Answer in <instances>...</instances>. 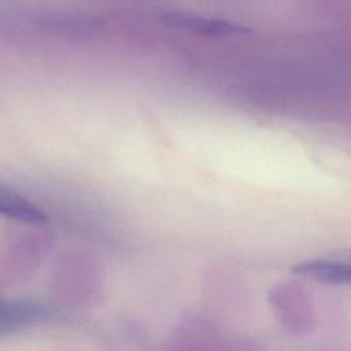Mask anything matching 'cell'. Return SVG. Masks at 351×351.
I'll use <instances>...</instances> for the list:
<instances>
[{
	"mask_svg": "<svg viewBox=\"0 0 351 351\" xmlns=\"http://www.w3.org/2000/svg\"><path fill=\"white\" fill-rule=\"evenodd\" d=\"M292 271L300 277L328 282L351 284V254L299 262Z\"/></svg>",
	"mask_w": 351,
	"mask_h": 351,
	"instance_id": "2",
	"label": "cell"
},
{
	"mask_svg": "<svg viewBox=\"0 0 351 351\" xmlns=\"http://www.w3.org/2000/svg\"><path fill=\"white\" fill-rule=\"evenodd\" d=\"M30 25L43 33L63 38H88L100 30V21L86 15L44 12L30 16Z\"/></svg>",
	"mask_w": 351,
	"mask_h": 351,
	"instance_id": "1",
	"label": "cell"
},
{
	"mask_svg": "<svg viewBox=\"0 0 351 351\" xmlns=\"http://www.w3.org/2000/svg\"><path fill=\"white\" fill-rule=\"evenodd\" d=\"M53 317V311L32 300H4L0 311V329L1 333L16 330L22 326L41 322Z\"/></svg>",
	"mask_w": 351,
	"mask_h": 351,
	"instance_id": "4",
	"label": "cell"
},
{
	"mask_svg": "<svg viewBox=\"0 0 351 351\" xmlns=\"http://www.w3.org/2000/svg\"><path fill=\"white\" fill-rule=\"evenodd\" d=\"M162 21L166 25L184 29L192 33L204 36H233V34H247L251 30L245 26L228 22L217 18H207L189 12H166L162 15Z\"/></svg>",
	"mask_w": 351,
	"mask_h": 351,
	"instance_id": "3",
	"label": "cell"
},
{
	"mask_svg": "<svg viewBox=\"0 0 351 351\" xmlns=\"http://www.w3.org/2000/svg\"><path fill=\"white\" fill-rule=\"evenodd\" d=\"M0 213L7 218L23 223L44 225L48 222V217L44 211L14 189L5 186L0 189Z\"/></svg>",
	"mask_w": 351,
	"mask_h": 351,
	"instance_id": "5",
	"label": "cell"
}]
</instances>
